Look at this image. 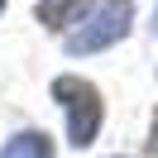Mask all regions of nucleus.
<instances>
[{
  "instance_id": "obj_1",
  "label": "nucleus",
  "mask_w": 158,
  "mask_h": 158,
  "mask_svg": "<svg viewBox=\"0 0 158 158\" xmlns=\"http://www.w3.org/2000/svg\"><path fill=\"white\" fill-rule=\"evenodd\" d=\"M53 96L67 106L72 144L86 148L91 139H96V129H101V96H96V86H91V81H81V77H58V81H53Z\"/></svg>"
},
{
  "instance_id": "obj_3",
  "label": "nucleus",
  "mask_w": 158,
  "mask_h": 158,
  "mask_svg": "<svg viewBox=\"0 0 158 158\" xmlns=\"http://www.w3.org/2000/svg\"><path fill=\"white\" fill-rule=\"evenodd\" d=\"M86 5H91V0H39V19L48 24V29H67Z\"/></svg>"
},
{
  "instance_id": "obj_4",
  "label": "nucleus",
  "mask_w": 158,
  "mask_h": 158,
  "mask_svg": "<svg viewBox=\"0 0 158 158\" xmlns=\"http://www.w3.org/2000/svg\"><path fill=\"white\" fill-rule=\"evenodd\" d=\"M0 158H53V139L48 134H19L0 148Z\"/></svg>"
},
{
  "instance_id": "obj_6",
  "label": "nucleus",
  "mask_w": 158,
  "mask_h": 158,
  "mask_svg": "<svg viewBox=\"0 0 158 158\" xmlns=\"http://www.w3.org/2000/svg\"><path fill=\"white\" fill-rule=\"evenodd\" d=\"M0 10H5V0H0Z\"/></svg>"
},
{
  "instance_id": "obj_5",
  "label": "nucleus",
  "mask_w": 158,
  "mask_h": 158,
  "mask_svg": "<svg viewBox=\"0 0 158 158\" xmlns=\"http://www.w3.org/2000/svg\"><path fill=\"white\" fill-rule=\"evenodd\" d=\"M148 148L158 153V120H153V134H148Z\"/></svg>"
},
{
  "instance_id": "obj_2",
  "label": "nucleus",
  "mask_w": 158,
  "mask_h": 158,
  "mask_svg": "<svg viewBox=\"0 0 158 158\" xmlns=\"http://www.w3.org/2000/svg\"><path fill=\"white\" fill-rule=\"evenodd\" d=\"M129 19H134V0H106L101 10L91 15L86 29L67 39V53H96V48H110L115 39H125Z\"/></svg>"
}]
</instances>
